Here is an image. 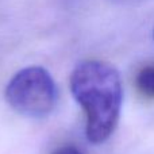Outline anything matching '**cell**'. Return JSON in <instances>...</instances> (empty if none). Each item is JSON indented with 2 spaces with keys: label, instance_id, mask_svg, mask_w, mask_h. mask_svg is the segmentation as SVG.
Segmentation results:
<instances>
[{
  "label": "cell",
  "instance_id": "cell-4",
  "mask_svg": "<svg viewBox=\"0 0 154 154\" xmlns=\"http://www.w3.org/2000/svg\"><path fill=\"white\" fill-rule=\"evenodd\" d=\"M51 154H85V153L81 152L79 147L73 146V145H64V146H60L58 149H56Z\"/></svg>",
  "mask_w": 154,
  "mask_h": 154
},
{
  "label": "cell",
  "instance_id": "cell-2",
  "mask_svg": "<svg viewBox=\"0 0 154 154\" xmlns=\"http://www.w3.org/2000/svg\"><path fill=\"white\" fill-rule=\"evenodd\" d=\"M4 97L18 114L31 119H43L58 104V88L45 68L27 66L11 77Z\"/></svg>",
  "mask_w": 154,
  "mask_h": 154
},
{
  "label": "cell",
  "instance_id": "cell-3",
  "mask_svg": "<svg viewBox=\"0 0 154 154\" xmlns=\"http://www.w3.org/2000/svg\"><path fill=\"white\" fill-rule=\"evenodd\" d=\"M138 92L146 99H154V65L143 66L135 77Z\"/></svg>",
  "mask_w": 154,
  "mask_h": 154
},
{
  "label": "cell",
  "instance_id": "cell-1",
  "mask_svg": "<svg viewBox=\"0 0 154 154\" xmlns=\"http://www.w3.org/2000/svg\"><path fill=\"white\" fill-rule=\"evenodd\" d=\"M70 92L85 114V134L91 143H103L119 123L123 103L120 75L108 62L87 60L76 65Z\"/></svg>",
  "mask_w": 154,
  "mask_h": 154
}]
</instances>
